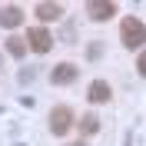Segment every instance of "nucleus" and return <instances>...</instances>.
Instances as JSON below:
<instances>
[{
	"label": "nucleus",
	"mask_w": 146,
	"mask_h": 146,
	"mask_svg": "<svg viewBox=\"0 0 146 146\" xmlns=\"http://www.w3.org/2000/svg\"><path fill=\"white\" fill-rule=\"evenodd\" d=\"M119 40H123V46H129V50H143L146 43V27L139 17H123V23H119Z\"/></svg>",
	"instance_id": "nucleus-1"
},
{
	"label": "nucleus",
	"mask_w": 146,
	"mask_h": 146,
	"mask_svg": "<svg viewBox=\"0 0 146 146\" xmlns=\"http://www.w3.org/2000/svg\"><path fill=\"white\" fill-rule=\"evenodd\" d=\"M70 126H73V110L70 106H53L50 110V133L53 136H63Z\"/></svg>",
	"instance_id": "nucleus-2"
},
{
	"label": "nucleus",
	"mask_w": 146,
	"mask_h": 146,
	"mask_svg": "<svg viewBox=\"0 0 146 146\" xmlns=\"http://www.w3.org/2000/svg\"><path fill=\"white\" fill-rule=\"evenodd\" d=\"M27 46H30V50H36V53H46V50L53 46L50 30H43V27H30V30H27Z\"/></svg>",
	"instance_id": "nucleus-3"
},
{
	"label": "nucleus",
	"mask_w": 146,
	"mask_h": 146,
	"mask_svg": "<svg viewBox=\"0 0 146 146\" xmlns=\"http://www.w3.org/2000/svg\"><path fill=\"white\" fill-rule=\"evenodd\" d=\"M86 13H90V20H110L116 13V3H110V0H90Z\"/></svg>",
	"instance_id": "nucleus-4"
},
{
	"label": "nucleus",
	"mask_w": 146,
	"mask_h": 146,
	"mask_svg": "<svg viewBox=\"0 0 146 146\" xmlns=\"http://www.w3.org/2000/svg\"><path fill=\"white\" fill-rule=\"evenodd\" d=\"M23 23V10L17 7V3H10V7H0V27L3 30H13Z\"/></svg>",
	"instance_id": "nucleus-5"
},
{
	"label": "nucleus",
	"mask_w": 146,
	"mask_h": 146,
	"mask_svg": "<svg viewBox=\"0 0 146 146\" xmlns=\"http://www.w3.org/2000/svg\"><path fill=\"white\" fill-rule=\"evenodd\" d=\"M76 73H80V70H76L73 63H56V66H53V73H50V80H53L56 86H66V83L76 80Z\"/></svg>",
	"instance_id": "nucleus-6"
},
{
	"label": "nucleus",
	"mask_w": 146,
	"mask_h": 146,
	"mask_svg": "<svg viewBox=\"0 0 146 146\" xmlns=\"http://www.w3.org/2000/svg\"><path fill=\"white\" fill-rule=\"evenodd\" d=\"M110 93H113V90H110V83H106V80H93V83H90V90H86V100H90V103H106V100H110Z\"/></svg>",
	"instance_id": "nucleus-7"
},
{
	"label": "nucleus",
	"mask_w": 146,
	"mask_h": 146,
	"mask_svg": "<svg viewBox=\"0 0 146 146\" xmlns=\"http://www.w3.org/2000/svg\"><path fill=\"white\" fill-rule=\"evenodd\" d=\"M66 10H63V3H50V0H43V3H36V17L40 20H60Z\"/></svg>",
	"instance_id": "nucleus-8"
},
{
	"label": "nucleus",
	"mask_w": 146,
	"mask_h": 146,
	"mask_svg": "<svg viewBox=\"0 0 146 146\" xmlns=\"http://www.w3.org/2000/svg\"><path fill=\"white\" fill-rule=\"evenodd\" d=\"M23 40H27V36H23ZM23 40H20V36H10V40H7V53L13 56V60H20V56H23V53L30 50V46L23 43Z\"/></svg>",
	"instance_id": "nucleus-9"
},
{
	"label": "nucleus",
	"mask_w": 146,
	"mask_h": 146,
	"mask_svg": "<svg viewBox=\"0 0 146 146\" xmlns=\"http://www.w3.org/2000/svg\"><path fill=\"white\" fill-rule=\"evenodd\" d=\"M80 129H83V133H86V136H93V133L100 129V119L93 116V113H86V116L80 119Z\"/></svg>",
	"instance_id": "nucleus-10"
},
{
	"label": "nucleus",
	"mask_w": 146,
	"mask_h": 146,
	"mask_svg": "<svg viewBox=\"0 0 146 146\" xmlns=\"http://www.w3.org/2000/svg\"><path fill=\"white\" fill-rule=\"evenodd\" d=\"M73 36H76V27H73V23H66V27H63V36H60V40H63V43H73Z\"/></svg>",
	"instance_id": "nucleus-11"
},
{
	"label": "nucleus",
	"mask_w": 146,
	"mask_h": 146,
	"mask_svg": "<svg viewBox=\"0 0 146 146\" xmlns=\"http://www.w3.org/2000/svg\"><path fill=\"white\" fill-rule=\"evenodd\" d=\"M136 73H139V76H146V50L139 53V60H136Z\"/></svg>",
	"instance_id": "nucleus-12"
},
{
	"label": "nucleus",
	"mask_w": 146,
	"mask_h": 146,
	"mask_svg": "<svg viewBox=\"0 0 146 146\" xmlns=\"http://www.w3.org/2000/svg\"><path fill=\"white\" fill-rule=\"evenodd\" d=\"M33 76H36V73L30 70V66H27V70H20V80H23V83H30V80H33Z\"/></svg>",
	"instance_id": "nucleus-13"
},
{
	"label": "nucleus",
	"mask_w": 146,
	"mask_h": 146,
	"mask_svg": "<svg viewBox=\"0 0 146 146\" xmlns=\"http://www.w3.org/2000/svg\"><path fill=\"white\" fill-rule=\"evenodd\" d=\"M70 146H83V143H70Z\"/></svg>",
	"instance_id": "nucleus-14"
}]
</instances>
